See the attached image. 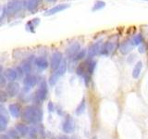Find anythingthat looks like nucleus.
I'll list each match as a JSON object with an SVG mask.
<instances>
[{"mask_svg":"<svg viewBox=\"0 0 148 139\" xmlns=\"http://www.w3.org/2000/svg\"><path fill=\"white\" fill-rule=\"evenodd\" d=\"M101 42L98 41V42H96V43L95 44H92L89 49H88V58H94L95 56H96L97 54H98L99 52H101Z\"/></svg>","mask_w":148,"mask_h":139,"instance_id":"f8f14e48","label":"nucleus"},{"mask_svg":"<svg viewBox=\"0 0 148 139\" xmlns=\"http://www.w3.org/2000/svg\"><path fill=\"white\" fill-rule=\"evenodd\" d=\"M48 110H49V112L54 111V105H53L52 102H49L48 103Z\"/></svg>","mask_w":148,"mask_h":139,"instance_id":"c85d7f7f","label":"nucleus"},{"mask_svg":"<svg viewBox=\"0 0 148 139\" xmlns=\"http://www.w3.org/2000/svg\"><path fill=\"white\" fill-rule=\"evenodd\" d=\"M34 64H35V66L37 68H39L41 70H45L46 68L48 67V65H49L47 59H46L45 58H44V57L36 58L34 59Z\"/></svg>","mask_w":148,"mask_h":139,"instance_id":"4468645a","label":"nucleus"},{"mask_svg":"<svg viewBox=\"0 0 148 139\" xmlns=\"http://www.w3.org/2000/svg\"><path fill=\"white\" fill-rule=\"evenodd\" d=\"M7 134L10 137V139H21V136L20 134V133L16 130V128L9 129Z\"/></svg>","mask_w":148,"mask_h":139,"instance_id":"b1692460","label":"nucleus"},{"mask_svg":"<svg viewBox=\"0 0 148 139\" xmlns=\"http://www.w3.org/2000/svg\"><path fill=\"white\" fill-rule=\"evenodd\" d=\"M8 93L7 92H1L0 93V101H1V103H4L5 101H6V99L8 98Z\"/></svg>","mask_w":148,"mask_h":139,"instance_id":"cd10ccee","label":"nucleus"},{"mask_svg":"<svg viewBox=\"0 0 148 139\" xmlns=\"http://www.w3.org/2000/svg\"><path fill=\"white\" fill-rule=\"evenodd\" d=\"M42 0H26V8L29 9L30 11H34L38 8L39 4L41 3Z\"/></svg>","mask_w":148,"mask_h":139,"instance_id":"a211bd4d","label":"nucleus"},{"mask_svg":"<svg viewBox=\"0 0 148 139\" xmlns=\"http://www.w3.org/2000/svg\"><path fill=\"white\" fill-rule=\"evenodd\" d=\"M132 47V45L131 43V40H127V41H124L123 43L120 44L119 50L122 54L126 55L130 52V51H131Z\"/></svg>","mask_w":148,"mask_h":139,"instance_id":"2eb2a0df","label":"nucleus"},{"mask_svg":"<svg viewBox=\"0 0 148 139\" xmlns=\"http://www.w3.org/2000/svg\"><path fill=\"white\" fill-rule=\"evenodd\" d=\"M74 129H75V123H74V120L71 116L68 115L64 120L63 125H62L63 132L66 133H71L72 132H74Z\"/></svg>","mask_w":148,"mask_h":139,"instance_id":"6e6552de","label":"nucleus"},{"mask_svg":"<svg viewBox=\"0 0 148 139\" xmlns=\"http://www.w3.org/2000/svg\"><path fill=\"white\" fill-rule=\"evenodd\" d=\"M8 117L6 114H0V131L3 132L8 126Z\"/></svg>","mask_w":148,"mask_h":139,"instance_id":"412c9836","label":"nucleus"},{"mask_svg":"<svg viewBox=\"0 0 148 139\" xmlns=\"http://www.w3.org/2000/svg\"><path fill=\"white\" fill-rule=\"evenodd\" d=\"M67 72V63L65 60H63L61 65L59 66V68L51 74L50 77H49V85L51 86H54L56 83H57L59 80V78L63 76L65 72Z\"/></svg>","mask_w":148,"mask_h":139,"instance_id":"7ed1b4c3","label":"nucleus"},{"mask_svg":"<svg viewBox=\"0 0 148 139\" xmlns=\"http://www.w3.org/2000/svg\"><path fill=\"white\" fill-rule=\"evenodd\" d=\"M86 109V102H85V98H82V100L80 102V104L78 105V107L76 108L75 113L77 115H81L85 111Z\"/></svg>","mask_w":148,"mask_h":139,"instance_id":"4be33fe9","label":"nucleus"},{"mask_svg":"<svg viewBox=\"0 0 148 139\" xmlns=\"http://www.w3.org/2000/svg\"><path fill=\"white\" fill-rule=\"evenodd\" d=\"M69 7V5H67V4H62V5H58V6H56V7H54V8H50L49 10H47L45 12V15H47V16H49V15H53V14H56V13H58V12H59V11H62V10H64L65 8H67Z\"/></svg>","mask_w":148,"mask_h":139,"instance_id":"dca6fc26","label":"nucleus"},{"mask_svg":"<svg viewBox=\"0 0 148 139\" xmlns=\"http://www.w3.org/2000/svg\"><path fill=\"white\" fill-rule=\"evenodd\" d=\"M21 120L26 123H39L43 120V111L36 106H27L22 109Z\"/></svg>","mask_w":148,"mask_h":139,"instance_id":"f257e3e1","label":"nucleus"},{"mask_svg":"<svg viewBox=\"0 0 148 139\" xmlns=\"http://www.w3.org/2000/svg\"><path fill=\"white\" fill-rule=\"evenodd\" d=\"M37 83H38V78L32 74H28L23 80V85H24L26 90H30L31 88L34 87L37 85Z\"/></svg>","mask_w":148,"mask_h":139,"instance_id":"1a4fd4ad","label":"nucleus"},{"mask_svg":"<svg viewBox=\"0 0 148 139\" xmlns=\"http://www.w3.org/2000/svg\"><path fill=\"white\" fill-rule=\"evenodd\" d=\"M23 6H26V2L23 1V0H11V1H9L6 5V7L3 8L2 18L5 13H6L7 15H13V14L17 13L18 11L21 10Z\"/></svg>","mask_w":148,"mask_h":139,"instance_id":"f03ea898","label":"nucleus"},{"mask_svg":"<svg viewBox=\"0 0 148 139\" xmlns=\"http://www.w3.org/2000/svg\"><path fill=\"white\" fill-rule=\"evenodd\" d=\"M142 70H143V63L141 61H138L135 66H134L133 70H132V77L133 79H138L140 74L142 72Z\"/></svg>","mask_w":148,"mask_h":139,"instance_id":"6ab92c4d","label":"nucleus"},{"mask_svg":"<svg viewBox=\"0 0 148 139\" xmlns=\"http://www.w3.org/2000/svg\"><path fill=\"white\" fill-rule=\"evenodd\" d=\"M20 90H21V86L17 82L8 83L6 88V92L8 93V96H10V97H14L18 96V94L20 93Z\"/></svg>","mask_w":148,"mask_h":139,"instance_id":"0eeeda50","label":"nucleus"},{"mask_svg":"<svg viewBox=\"0 0 148 139\" xmlns=\"http://www.w3.org/2000/svg\"><path fill=\"white\" fill-rule=\"evenodd\" d=\"M105 5L106 4L103 1H97L95 4V7H94V8H92V10H98V9H100V8H103L105 7Z\"/></svg>","mask_w":148,"mask_h":139,"instance_id":"bb28decb","label":"nucleus"},{"mask_svg":"<svg viewBox=\"0 0 148 139\" xmlns=\"http://www.w3.org/2000/svg\"><path fill=\"white\" fill-rule=\"evenodd\" d=\"M47 95H48L47 85H46V82L45 80H43V81L40 83L38 89L36 90L35 94H34L35 101L36 102L38 101V103H42V102H44L46 99V97H47Z\"/></svg>","mask_w":148,"mask_h":139,"instance_id":"20e7f679","label":"nucleus"},{"mask_svg":"<svg viewBox=\"0 0 148 139\" xmlns=\"http://www.w3.org/2000/svg\"><path fill=\"white\" fill-rule=\"evenodd\" d=\"M15 128H16L17 131L20 133V134L21 136H27V134H29L30 128L24 123H18Z\"/></svg>","mask_w":148,"mask_h":139,"instance_id":"f3484780","label":"nucleus"},{"mask_svg":"<svg viewBox=\"0 0 148 139\" xmlns=\"http://www.w3.org/2000/svg\"><path fill=\"white\" fill-rule=\"evenodd\" d=\"M143 42V37L141 34L134 35L132 38L131 39V43L132 45V46L134 45H142Z\"/></svg>","mask_w":148,"mask_h":139,"instance_id":"5701e85b","label":"nucleus"},{"mask_svg":"<svg viewBox=\"0 0 148 139\" xmlns=\"http://www.w3.org/2000/svg\"><path fill=\"white\" fill-rule=\"evenodd\" d=\"M38 129L34 127V126H32L30 128V131H29V137L31 139H37V136H38Z\"/></svg>","mask_w":148,"mask_h":139,"instance_id":"a878e982","label":"nucleus"},{"mask_svg":"<svg viewBox=\"0 0 148 139\" xmlns=\"http://www.w3.org/2000/svg\"><path fill=\"white\" fill-rule=\"evenodd\" d=\"M47 1H49V2H53V1H55V0H47Z\"/></svg>","mask_w":148,"mask_h":139,"instance_id":"2f4dec72","label":"nucleus"},{"mask_svg":"<svg viewBox=\"0 0 148 139\" xmlns=\"http://www.w3.org/2000/svg\"><path fill=\"white\" fill-rule=\"evenodd\" d=\"M0 139H10L8 134H5V133H2L1 136H0Z\"/></svg>","mask_w":148,"mask_h":139,"instance_id":"c756f323","label":"nucleus"},{"mask_svg":"<svg viewBox=\"0 0 148 139\" xmlns=\"http://www.w3.org/2000/svg\"><path fill=\"white\" fill-rule=\"evenodd\" d=\"M87 54V51L86 49H82L80 52H78L76 55H75V57H74L72 58L73 61H79V60H82V58H85V56Z\"/></svg>","mask_w":148,"mask_h":139,"instance_id":"393cba45","label":"nucleus"},{"mask_svg":"<svg viewBox=\"0 0 148 139\" xmlns=\"http://www.w3.org/2000/svg\"><path fill=\"white\" fill-rule=\"evenodd\" d=\"M4 74H5V77L7 78V80L9 83L15 82V80H17V78H18V72L15 69H12V68L7 69L6 71H5Z\"/></svg>","mask_w":148,"mask_h":139,"instance_id":"ddd939ff","label":"nucleus"},{"mask_svg":"<svg viewBox=\"0 0 148 139\" xmlns=\"http://www.w3.org/2000/svg\"><path fill=\"white\" fill-rule=\"evenodd\" d=\"M21 70V72L22 73H27V74H29L32 71V62L30 61V60H27V61H24L22 64H21V66L18 68Z\"/></svg>","mask_w":148,"mask_h":139,"instance_id":"aec40b11","label":"nucleus"},{"mask_svg":"<svg viewBox=\"0 0 148 139\" xmlns=\"http://www.w3.org/2000/svg\"><path fill=\"white\" fill-rule=\"evenodd\" d=\"M118 46H119V45L116 43V42L108 41V42H106V43H105L103 45H102L100 53L102 55H104V56H108L110 54H112Z\"/></svg>","mask_w":148,"mask_h":139,"instance_id":"423d86ee","label":"nucleus"},{"mask_svg":"<svg viewBox=\"0 0 148 139\" xmlns=\"http://www.w3.org/2000/svg\"><path fill=\"white\" fill-rule=\"evenodd\" d=\"M58 139H69V138L68 136H60Z\"/></svg>","mask_w":148,"mask_h":139,"instance_id":"7c9ffc66","label":"nucleus"},{"mask_svg":"<svg viewBox=\"0 0 148 139\" xmlns=\"http://www.w3.org/2000/svg\"><path fill=\"white\" fill-rule=\"evenodd\" d=\"M63 61V56L62 54L58 52V51H56L52 54V57H51V61H50V67L53 71H56L59 68V66L61 65Z\"/></svg>","mask_w":148,"mask_h":139,"instance_id":"39448f33","label":"nucleus"},{"mask_svg":"<svg viewBox=\"0 0 148 139\" xmlns=\"http://www.w3.org/2000/svg\"><path fill=\"white\" fill-rule=\"evenodd\" d=\"M80 51H81V45L79 43H73L67 48L66 53H67V56L69 57V58H73L75 57V55L78 52H80Z\"/></svg>","mask_w":148,"mask_h":139,"instance_id":"9d476101","label":"nucleus"},{"mask_svg":"<svg viewBox=\"0 0 148 139\" xmlns=\"http://www.w3.org/2000/svg\"><path fill=\"white\" fill-rule=\"evenodd\" d=\"M8 111L11 114L12 117L14 118H18L21 116V107L20 104L18 103H12L8 106Z\"/></svg>","mask_w":148,"mask_h":139,"instance_id":"9b49d317","label":"nucleus"}]
</instances>
